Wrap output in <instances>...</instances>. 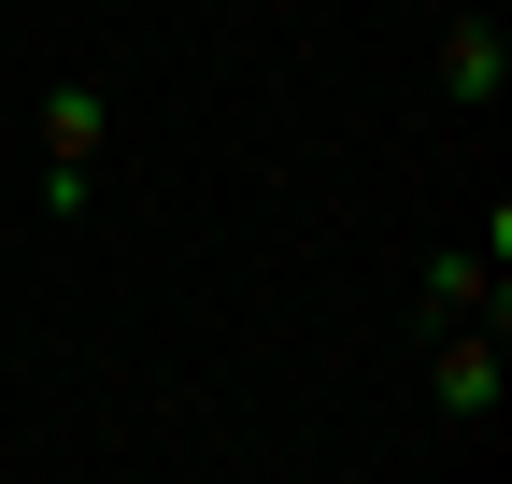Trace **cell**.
I'll list each match as a JSON object with an SVG mask.
<instances>
[{
    "label": "cell",
    "mask_w": 512,
    "mask_h": 484,
    "mask_svg": "<svg viewBox=\"0 0 512 484\" xmlns=\"http://www.w3.org/2000/svg\"><path fill=\"white\" fill-rule=\"evenodd\" d=\"M100 129H114V100H100V86H43V200H57V214H86Z\"/></svg>",
    "instance_id": "obj_1"
},
{
    "label": "cell",
    "mask_w": 512,
    "mask_h": 484,
    "mask_svg": "<svg viewBox=\"0 0 512 484\" xmlns=\"http://www.w3.org/2000/svg\"><path fill=\"white\" fill-rule=\"evenodd\" d=\"M498 86H512V43L484 15H456V29H441V100H498Z\"/></svg>",
    "instance_id": "obj_3"
},
{
    "label": "cell",
    "mask_w": 512,
    "mask_h": 484,
    "mask_svg": "<svg viewBox=\"0 0 512 484\" xmlns=\"http://www.w3.org/2000/svg\"><path fill=\"white\" fill-rule=\"evenodd\" d=\"M484 299H498V257H441L427 271V314H484Z\"/></svg>",
    "instance_id": "obj_4"
},
{
    "label": "cell",
    "mask_w": 512,
    "mask_h": 484,
    "mask_svg": "<svg viewBox=\"0 0 512 484\" xmlns=\"http://www.w3.org/2000/svg\"><path fill=\"white\" fill-rule=\"evenodd\" d=\"M427 399H441V428H498V328H456V314H441Z\"/></svg>",
    "instance_id": "obj_2"
}]
</instances>
